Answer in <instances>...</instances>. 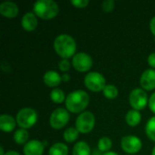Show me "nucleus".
Segmentation results:
<instances>
[{"label": "nucleus", "instance_id": "4", "mask_svg": "<svg viewBox=\"0 0 155 155\" xmlns=\"http://www.w3.org/2000/svg\"><path fill=\"white\" fill-rule=\"evenodd\" d=\"M37 121V114L32 108H24L16 115V122L22 129L32 127Z\"/></svg>", "mask_w": 155, "mask_h": 155}, {"label": "nucleus", "instance_id": "30", "mask_svg": "<svg viewBox=\"0 0 155 155\" xmlns=\"http://www.w3.org/2000/svg\"><path fill=\"white\" fill-rule=\"evenodd\" d=\"M148 63L152 67L155 68V53H153L149 55L148 57Z\"/></svg>", "mask_w": 155, "mask_h": 155}, {"label": "nucleus", "instance_id": "9", "mask_svg": "<svg viewBox=\"0 0 155 155\" xmlns=\"http://www.w3.org/2000/svg\"><path fill=\"white\" fill-rule=\"evenodd\" d=\"M122 148L128 153H136L142 148V141L134 135L124 136L121 141Z\"/></svg>", "mask_w": 155, "mask_h": 155}, {"label": "nucleus", "instance_id": "23", "mask_svg": "<svg viewBox=\"0 0 155 155\" xmlns=\"http://www.w3.org/2000/svg\"><path fill=\"white\" fill-rule=\"evenodd\" d=\"M145 131H146V134L148 135V137L154 141L155 142V116L151 118L147 124H146V128H145Z\"/></svg>", "mask_w": 155, "mask_h": 155}, {"label": "nucleus", "instance_id": "32", "mask_svg": "<svg viewBox=\"0 0 155 155\" xmlns=\"http://www.w3.org/2000/svg\"><path fill=\"white\" fill-rule=\"evenodd\" d=\"M62 80L64 81V82H68L70 80V75L68 74H64L63 76H62Z\"/></svg>", "mask_w": 155, "mask_h": 155}, {"label": "nucleus", "instance_id": "15", "mask_svg": "<svg viewBox=\"0 0 155 155\" xmlns=\"http://www.w3.org/2000/svg\"><path fill=\"white\" fill-rule=\"evenodd\" d=\"M62 81V77L55 71H47L44 75V82L50 87L57 86Z\"/></svg>", "mask_w": 155, "mask_h": 155}, {"label": "nucleus", "instance_id": "24", "mask_svg": "<svg viewBox=\"0 0 155 155\" xmlns=\"http://www.w3.org/2000/svg\"><path fill=\"white\" fill-rule=\"evenodd\" d=\"M103 91H104V94L107 98H109V99H114V98H115L118 95V90L113 84L105 85V87L104 88Z\"/></svg>", "mask_w": 155, "mask_h": 155}, {"label": "nucleus", "instance_id": "19", "mask_svg": "<svg viewBox=\"0 0 155 155\" xmlns=\"http://www.w3.org/2000/svg\"><path fill=\"white\" fill-rule=\"evenodd\" d=\"M68 148L64 143H57L51 146L49 149V155H67Z\"/></svg>", "mask_w": 155, "mask_h": 155}, {"label": "nucleus", "instance_id": "20", "mask_svg": "<svg viewBox=\"0 0 155 155\" xmlns=\"http://www.w3.org/2000/svg\"><path fill=\"white\" fill-rule=\"evenodd\" d=\"M28 137H29V134H28L27 131H25V129L17 130V131H15V133L14 134V140L18 144H23V143H26V141L28 140Z\"/></svg>", "mask_w": 155, "mask_h": 155}, {"label": "nucleus", "instance_id": "3", "mask_svg": "<svg viewBox=\"0 0 155 155\" xmlns=\"http://www.w3.org/2000/svg\"><path fill=\"white\" fill-rule=\"evenodd\" d=\"M34 11L39 17L50 19L58 14L59 8L53 0H38L34 4Z\"/></svg>", "mask_w": 155, "mask_h": 155}, {"label": "nucleus", "instance_id": "16", "mask_svg": "<svg viewBox=\"0 0 155 155\" xmlns=\"http://www.w3.org/2000/svg\"><path fill=\"white\" fill-rule=\"evenodd\" d=\"M15 119L9 114H2L0 116V128L2 131L10 133L15 129Z\"/></svg>", "mask_w": 155, "mask_h": 155}, {"label": "nucleus", "instance_id": "18", "mask_svg": "<svg viewBox=\"0 0 155 155\" xmlns=\"http://www.w3.org/2000/svg\"><path fill=\"white\" fill-rule=\"evenodd\" d=\"M126 122L130 126H136L141 122V114L137 110H131L126 114Z\"/></svg>", "mask_w": 155, "mask_h": 155}, {"label": "nucleus", "instance_id": "26", "mask_svg": "<svg viewBox=\"0 0 155 155\" xmlns=\"http://www.w3.org/2000/svg\"><path fill=\"white\" fill-rule=\"evenodd\" d=\"M114 7V0H105L102 4V8L105 12H110Z\"/></svg>", "mask_w": 155, "mask_h": 155}, {"label": "nucleus", "instance_id": "21", "mask_svg": "<svg viewBox=\"0 0 155 155\" xmlns=\"http://www.w3.org/2000/svg\"><path fill=\"white\" fill-rule=\"evenodd\" d=\"M78 130L73 127H70L68 129H66L64 133V139L67 142V143H72L74 141L76 140V138L78 137Z\"/></svg>", "mask_w": 155, "mask_h": 155}, {"label": "nucleus", "instance_id": "13", "mask_svg": "<svg viewBox=\"0 0 155 155\" xmlns=\"http://www.w3.org/2000/svg\"><path fill=\"white\" fill-rule=\"evenodd\" d=\"M0 13L5 17H15L18 14V7L14 2L5 1L0 5Z\"/></svg>", "mask_w": 155, "mask_h": 155}, {"label": "nucleus", "instance_id": "22", "mask_svg": "<svg viewBox=\"0 0 155 155\" xmlns=\"http://www.w3.org/2000/svg\"><path fill=\"white\" fill-rule=\"evenodd\" d=\"M50 97H51V99H52V101L54 103L61 104L64 100V94L61 89L55 88V89L52 90V92L50 94Z\"/></svg>", "mask_w": 155, "mask_h": 155}, {"label": "nucleus", "instance_id": "27", "mask_svg": "<svg viewBox=\"0 0 155 155\" xmlns=\"http://www.w3.org/2000/svg\"><path fill=\"white\" fill-rule=\"evenodd\" d=\"M71 4L74 5L76 7L83 8V7L86 6L89 4V1L88 0H72L71 1Z\"/></svg>", "mask_w": 155, "mask_h": 155}, {"label": "nucleus", "instance_id": "31", "mask_svg": "<svg viewBox=\"0 0 155 155\" xmlns=\"http://www.w3.org/2000/svg\"><path fill=\"white\" fill-rule=\"evenodd\" d=\"M150 28H151V31L152 33L155 35V16L152 18L151 20V23H150Z\"/></svg>", "mask_w": 155, "mask_h": 155}, {"label": "nucleus", "instance_id": "5", "mask_svg": "<svg viewBox=\"0 0 155 155\" xmlns=\"http://www.w3.org/2000/svg\"><path fill=\"white\" fill-rule=\"evenodd\" d=\"M84 84L91 91L99 92L104 90L105 87V79L101 74L97 72H91L85 75Z\"/></svg>", "mask_w": 155, "mask_h": 155}, {"label": "nucleus", "instance_id": "11", "mask_svg": "<svg viewBox=\"0 0 155 155\" xmlns=\"http://www.w3.org/2000/svg\"><path fill=\"white\" fill-rule=\"evenodd\" d=\"M141 85L146 90H153L155 88V70H145L141 76Z\"/></svg>", "mask_w": 155, "mask_h": 155}, {"label": "nucleus", "instance_id": "35", "mask_svg": "<svg viewBox=\"0 0 155 155\" xmlns=\"http://www.w3.org/2000/svg\"><path fill=\"white\" fill-rule=\"evenodd\" d=\"M0 155H5L4 154V148H3V146L0 147Z\"/></svg>", "mask_w": 155, "mask_h": 155}, {"label": "nucleus", "instance_id": "12", "mask_svg": "<svg viewBox=\"0 0 155 155\" xmlns=\"http://www.w3.org/2000/svg\"><path fill=\"white\" fill-rule=\"evenodd\" d=\"M43 152L44 143L36 140H32L28 142L24 147L25 155H42Z\"/></svg>", "mask_w": 155, "mask_h": 155}, {"label": "nucleus", "instance_id": "36", "mask_svg": "<svg viewBox=\"0 0 155 155\" xmlns=\"http://www.w3.org/2000/svg\"><path fill=\"white\" fill-rule=\"evenodd\" d=\"M152 155H155V147L153 148V153H152Z\"/></svg>", "mask_w": 155, "mask_h": 155}, {"label": "nucleus", "instance_id": "28", "mask_svg": "<svg viewBox=\"0 0 155 155\" xmlns=\"http://www.w3.org/2000/svg\"><path fill=\"white\" fill-rule=\"evenodd\" d=\"M59 68L62 71H64V72L69 70V68H70V63L68 62V60L67 59H63L62 61H60V63H59Z\"/></svg>", "mask_w": 155, "mask_h": 155}, {"label": "nucleus", "instance_id": "29", "mask_svg": "<svg viewBox=\"0 0 155 155\" xmlns=\"http://www.w3.org/2000/svg\"><path fill=\"white\" fill-rule=\"evenodd\" d=\"M149 106H150V109L152 110V112H153L155 114V93L152 94V96L150 97V100H149Z\"/></svg>", "mask_w": 155, "mask_h": 155}, {"label": "nucleus", "instance_id": "7", "mask_svg": "<svg viewBox=\"0 0 155 155\" xmlns=\"http://www.w3.org/2000/svg\"><path fill=\"white\" fill-rule=\"evenodd\" d=\"M69 114L64 108L55 109L50 116V124L54 129L63 128L69 121Z\"/></svg>", "mask_w": 155, "mask_h": 155}, {"label": "nucleus", "instance_id": "33", "mask_svg": "<svg viewBox=\"0 0 155 155\" xmlns=\"http://www.w3.org/2000/svg\"><path fill=\"white\" fill-rule=\"evenodd\" d=\"M5 155H20L18 153H16V152H15V151H9V152H7V153H5Z\"/></svg>", "mask_w": 155, "mask_h": 155}, {"label": "nucleus", "instance_id": "34", "mask_svg": "<svg viewBox=\"0 0 155 155\" xmlns=\"http://www.w3.org/2000/svg\"><path fill=\"white\" fill-rule=\"evenodd\" d=\"M102 155H118L117 153H114V152H107V153H104V154Z\"/></svg>", "mask_w": 155, "mask_h": 155}, {"label": "nucleus", "instance_id": "17", "mask_svg": "<svg viewBox=\"0 0 155 155\" xmlns=\"http://www.w3.org/2000/svg\"><path fill=\"white\" fill-rule=\"evenodd\" d=\"M91 150L85 142H78L73 149V155H90Z\"/></svg>", "mask_w": 155, "mask_h": 155}, {"label": "nucleus", "instance_id": "14", "mask_svg": "<svg viewBox=\"0 0 155 155\" xmlns=\"http://www.w3.org/2000/svg\"><path fill=\"white\" fill-rule=\"evenodd\" d=\"M21 23L24 29H25L26 31H33L37 25V19L33 13L27 12L24 15Z\"/></svg>", "mask_w": 155, "mask_h": 155}, {"label": "nucleus", "instance_id": "8", "mask_svg": "<svg viewBox=\"0 0 155 155\" xmlns=\"http://www.w3.org/2000/svg\"><path fill=\"white\" fill-rule=\"evenodd\" d=\"M130 104L135 110H142L147 104V94L143 89H134L129 96Z\"/></svg>", "mask_w": 155, "mask_h": 155}, {"label": "nucleus", "instance_id": "2", "mask_svg": "<svg viewBox=\"0 0 155 155\" xmlns=\"http://www.w3.org/2000/svg\"><path fill=\"white\" fill-rule=\"evenodd\" d=\"M89 104V96L86 92L77 90L70 93L65 100L66 108L73 113H80L86 108Z\"/></svg>", "mask_w": 155, "mask_h": 155}, {"label": "nucleus", "instance_id": "6", "mask_svg": "<svg viewBox=\"0 0 155 155\" xmlns=\"http://www.w3.org/2000/svg\"><path fill=\"white\" fill-rule=\"evenodd\" d=\"M94 123V115L91 112H84L76 119V129L82 134H87L93 130Z\"/></svg>", "mask_w": 155, "mask_h": 155}, {"label": "nucleus", "instance_id": "1", "mask_svg": "<svg viewBox=\"0 0 155 155\" xmlns=\"http://www.w3.org/2000/svg\"><path fill=\"white\" fill-rule=\"evenodd\" d=\"M54 47L55 52L61 57L66 59L71 57L74 54L76 50V44L72 36H70L69 35L63 34L55 38Z\"/></svg>", "mask_w": 155, "mask_h": 155}, {"label": "nucleus", "instance_id": "10", "mask_svg": "<svg viewBox=\"0 0 155 155\" xmlns=\"http://www.w3.org/2000/svg\"><path fill=\"white\" fill-rule=\"evenodd\" d=\"M93 60L85 53H78L73 58V65L79 72H85L92 67Z\"/></svg>", "mask_w": 155, "mask_h": 155}, {"label": "nucleus", "instance_id": "25", "mask_svg": "<svg viewBox=\"0 0 155 155\" xmlns=\"http://www.w3.org/2000/svg\"><path fill=\"white\" fill-rule=\"evenodd\" d=\"M112 147V141L108 137H103L98 142V148L101 152H107Z\"/></svg>", "mask_w": 155, "mask_h": 155}]
</instances>
